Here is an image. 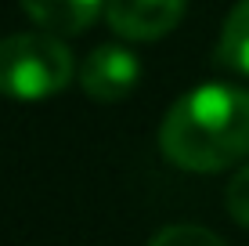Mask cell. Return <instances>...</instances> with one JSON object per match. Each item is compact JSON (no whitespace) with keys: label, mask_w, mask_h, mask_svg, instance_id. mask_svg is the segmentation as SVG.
Returning a JSON list of instances; mask_svg holds the SVG:
<instances>
[{"label":"cell","mask_w":249,"mask_h":246,"mask_svg":"<svg viewBox=\"0 0 249 246\" xmlns=\"http://www.w3.org/2000/svg\"><path fill=\"white\" fill-rule=\"evenodd\" d=\"M159 149L174 167L213 174L249 152V91L202 83L170 105L159 127Z\"/></svg>","instance_id":"1"},{"label":"cell","mask_w":249,"mask_h":246,"mask_svg":"<svg viewBox=\"0 0 249 246\" xmlns=\"http://www.w3.org/2000/svg\"><path fill=\"white\" fill-rule=\"evenodd\" d=\"M72 80V51L58 33H11L0 40V95L15 101H44Z\"/></svg>","instance_id":"2"},{"label":"cell","mask_w":249,"mask_h":246,"mask_svg":"<svg viewBox=\"0 0 249 246\" xmlns=\"http://www.w3.org/2000/svg\"><path fill=\"white\" fill-rule=\"evenodd\" d=\"M137 80H141L137 55L116 44L94 47L80 69V83L94 101H123L137 87Z\"/></svg>","instance_id":"3"},{"label":"cell","mask_w":249,"mask_h":246,"mask_svg":"<svg viewBox=\"0 0 249 246\" xmlns=\"http://www.w3.org/2000/svg\"><path fill=\"white\" fill-rule=\"evenodd\" d=\"M188 0H105L108 25L126 40H159L184 19Z\"/></svg>","instance_id":"4"},{"label":"cell","mask_w":249,"mask_h":246,"mask_svg":"<svg viewBox=\"0 0 249 246\" xmlns=\"http://www.w3.org/2000/svg\"><path fill=\"white\" fill-rule=\"evenodd\" d=\"M18 4L40 29L58 33V37H72V33H83L98 19L105 0H18Z\"/></svg>","instance_id":"5"},{"label":"cell","mask_w":249,"mask_h":246,"mask_svg":"<svg viewBox=\"0 0 249 246\" xmlns=\"http://www.w3.org/2000/svg\"><path fill=\"white\" fill-rule=\"evenodd\" d=\"M217 62L238 76H249V0H238L231 7L217 44Z\"/></svg>","instance_id":"6"},{"label":"cell","mask_w":249,"mask_h":246,"mask_svg":"<svg viewBox=\"0 0 249 246\" xmlns=\"http://www.w3.org/2000/svg\"><path fill=\"white\" fill-rule=\"evenodd\" d=\"M148 246H228V243L202 225H166L152 235Z\"/></svg>","instance_id":"7"},{"label":"cell","mask_w":249,"mask_h":246,"mask_svg":"<svg viewBox=\"0 0 249 246\" xmlns=\"http://www.w3.org/2000/svg\"><path fill=\"white\" fill-rule=\"evenodd\" d=\"M224 203H228V214L235 217V221L242 225V228H249V163H246L235 177H231V181H228Z\"/></svg>","instance_id":"8"}]
</instances>
